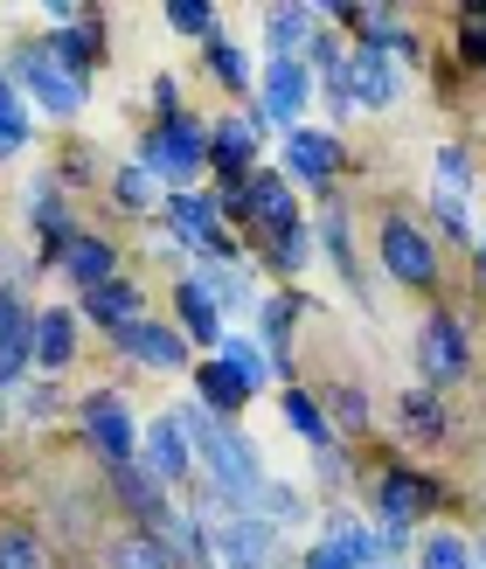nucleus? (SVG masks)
Returning a JSON list of instances; mask_svg holds the SVG:
<instances>
[{
    "label": "nucleus",
    "instance_id": "49",
    "mask_svg": "<svg viewBox=\"0 0 486 569\" xmlns=\"http://www.w3.org/2000/svg\"><path fill=\"white\" fill-rule=\"evenodd\" d=\"M473 264H479V284H486V222H479V243H473Z\"/></svg>",
    "mask_w": 486,
    "mask_h": 569
},
{
    "label": "nucleus",
    "instance_id": "35",
    "mask_svg": "<svg viewBox=\"0 0 486 569\" xmlns=\"http://www.w3.org/2000/svg\"><path fill=\"white\" fill-rule=\"evenodd\" d=\"M320 403H327V423L340 431V445H348V438H368V423H376V410H368V389H361V382H327Z\"/></svg>",
    "mask_w": 486,
    "mask_h": 569
},
{
    "label": "nucleus",
    "instance_id": "47",
    "mask_svg": "<svg viewBox=\"0 0 486 569\" xmlns=\"http://www.w3.org/2000/svg\"><path fill=\"white\" fill-rule=\"evenodd\" d=\"M292 569H361V562L340 549V542H327V535H313V542L299 549V562H292Z\"/></svg>",
    "mask_w": 486,
    "mask_h": 569
},
{
    "label": "nucleus",
    "instance_id": "38",
    "mask_svg": "<svg viewBox=\"0 0 486 569\" xmlns=\"http://www.w3.org/2000/svg\"><path fill=\"white\" fill-rule=\"evenodd\" d=\"M257 515H265L278 535H292V528H306L313 521V507H306V487H292V479H265V493H257Z\"/></svg>",
    "mask_w": 486,
    "mask_h": 569
},
{
    "label": "nucleus",
    "instance_id": "1",
    "mask_svg": "<svg viewBox=\"0 0 486 569\" xmlns=\"http://www.w3.org/2000/svg\"><path fill=\"white\" fill-rule=\"evenodd\" d=\"M8 77H14V91L42 111V119H56V126H70V119H83V104H91V77L83 70H70L63 56L49 49V36H21V42H8Z\"/></svg>",
    "mask_w": 486,
    "mask_h": 569
},
{
    "label": "nucleus",
    "instance_id": "39",
    "mask_svg": "<svg viewBox=\"0 0 486 569\" xmlns=\"http://www.w3.org/2000/svg\"><path fill=\"white\" fill-rule=\"evenodd\" d=\"M313 250H320V237H313V222H299V230H285L278 243L257 250V264H265L271 278H299V271L313 264Z\"/></svg>",
    "mask_w": 486,
    "mask_h": 569
},
{
    "label": "nucleus",
    "instance_id": "15",
    "mask_svg": "<svg viewBox=\"0 0 486 569\" xmlns=\"http://www.w3.org/2000/svg\"><path fill=\"white\" fill-rule=\"evenodd\" d=\"M340 83H348L355 111H396V104H404V91H410L404 63H396V56H383V49H348V70H340Z\"/></svg>",
    "mask_w": 486,
    "mask_h": 569
},
{
    "label": "nucleus",
    "instance_id": "9",
    "mask_svg": "<svg viewBox=\"0 0 486 569\" xmlns=\"http://www.w3.org/2000/svg\"><path fill=\"white\" fill-rule=\"evenodd\" d=\"M278 174L292 181V188H313V194H327L334 202V181L348 174V132H327V126H292L285 132V147H278Z\"/></svg>",
    "mask_w": 486,
    "mask_h": 569
},
{
    "label": "nucleus",
    "instance_id": "48",
    "mask_svg": "<svg viewBox=\"0 0 486 569\" xmlns=\"http://www.w3.org/2000/svg\"><path fill=\"white\" fill-rule=\"evenodd\" d=\"M147 111H153V119H175V111H188V98H181V77H175V70H160V77L147 83Z\"/></svg>",
    "mask_w": 486,
    "mask_h": 569
},
{
    "label": "nucleus",
    "instance_id": "13",
    "mask_svg": "<svg viewBox=\"0 0 486 569\" xmlns=\"http://www.w3.org/2000/svg\"><path fill=\"white\" fill-rule=\"evenodd\" d=\"M265 119L244 104V111H216L209 119V167H216V181H244L257 174V153H265Z\"/></svg>",
    "mask_w": 486,
    "mask_h": 569
},
{
    "label": "nucleus",
    "instance_id": "25",
    "mask_svg": "<svg viewBox=\"0 0 486 569\" xmlns=\"http://www.w3.org/2000/svg\"><path fill=\"white\" fill-rule=\"evenodd\" d=\"M257 36H265L271 63H292V56H306V42L320 36V8H306V0H278V8L257 14Z\"/></svg>",
    "mask_w": 486,
    "mask_h": 569
},
{
    "label": "nucleus",
    "instance_id": "14",
    "mask_svg": "<svg viewBox=\"0 0 486 569\" xmlns=\"http://www.w3.org/2000/svg\"><path fill=\"white\" fill-rule=\"evenodd\" d=\"M139 466H147L160 487H181V479H202V459H195V438L181 431L175 410H153L147 431H139Z\"/></svg>",
    "mask_w": 486,
    "mask_h": 569
},
{
    "label": "nucleus",
    "instance_id": "16",
    "mask_svg": "<svg viewBox=\"0 0 486 569\" xmlns=\"http://www.w3.org/2000/svg\"><path fill=\"white\" fill-rule=\"evenodd\" d=\"M28 222H36V243H42V264H63V250L83 237L77 230V209H70V194L56 174H36L28 181Z\"/></svg>",
    "mask_w": 486,
    "mask_h": 569
},
{
    "label": "nucleus",
    "instance_id": "31",
    "mask_svg": "<svg viewBox=\"0 0 486 569\" xmlns=\"http://www.w3.org/2000/svg\"><path fill=\"white\" fill-rule=\"evenodd\" d=\"M278 417H285V431H292L299 445H313V451L340 445V431L327 423V403H320L313 389H299V382H285V389H278Z\"/></svg>",
    "mask_w": 486,
    "mask_h": 569
},
{
    "label": "nucleus",
    "instance_id": "44",
    "mask_svg": "<svg viewBox=\"0 0 486 569\" xmlns=\"http://www.w3.org/2000/svg\"><path fill=\"white\" fill-rule=\"evenodd\" d=\"M306 70L320 77V83H340V70H348V49H340V28L320 21V36L306 42Z\"/></svg>",
    "mask_w": 486,
    "mask_h": 569
},
{
    "label": "nucleus",
    "instance_id": "29",
    "mask_svg": "<svg viewBox=\"0 0 486 569\" xmlns=\"http://www.w3.org/2000/svg\"><path fill=\"white\" fill-rule=\"evenodd\" d=\"M188 376H195V403H202V410H216L222 423H237V410H250V403H257V396H250V382H244V376H230V368H222L216 355H202V361L188 368Z\"/></svg>",
    "mask_w": 486,
    "mask_h": 569
},
{
    "label": "nucleus",
    "instance_id": "22",
    "mask_svg": "<svg viewBox=\"0 0 486 569\" xmlns=\"http://www.w3.org/2000/svg\"><path fill=\"white\" fill-rule=\"evenodd\" d=\"M320 535H327V542H340V549H348L361 569H396V556H389V535H383L376 521H368V515H355L348 500H334L327 515H320Z\"/></svg>",
    "mask_w": 486,
    "mask_h": 569
},
{
    "label": "nucleus",
    "instance_id": "50",
    "mask_svg": "<svg viewBox=\"0 0 486 569\" xmlns=\"http://www.w3.org/2000/svg\"><path fill=\"white\" fill-rule=\"evenodd\" d=\"M0 284H14V278H8V258H0Z\"/></svg>",
    "mask_w": 486,
    "mask_h": 569
},
{
    "label": "nucleus",
    "instance_id": "12",
    "mask_svg": "<svg viewBox=\"0 0 486 569\" xmlns=\"http://www.w3.org/2000/svg\"><path fill=\"white\" fill-rule=\"evenodd\" d=\"M306 209H299V188L278 174V167H257L250 174V216H244V243H278L285 230H299Z\"/></svg>",
    "mask_w": 486,
    "mask_h": 569
},
{
    "label": "nucleus",
    "instance_id": "43",
    "mask_svg": "<svg viewBox=\"0 0 486 569\" xmlns=\"http://www.w3.org/2000/svg\"><path fill=\"white\" fill-rule=\"evenodd\" d=\"M432 167H438V188H452V194H466V202H473V188H479L473 147H459V139H452V147H438V153H432Z\"/></svg>",
    "mask_w": 486,
    "mask_h": 569
},
{
    "label": "nucleus",
    "instance_id": "19",
    "mask_svg": "<svg viewBox=\"0 0 486 569\" xmlns=\"http://www.w3.org/2000/svg\"><path fill=\"white\" fill-rule=\"evenodd\" d=\"M105 487H111V500H119V515H126L132 528H153V535H160L167 515H175V493H167L139 459H132V466H111V472H105Z\"/></svg>",
    "mask_w": 486,
    "mask_h": 569
},
{
    "label": "nucleus",
    "instance_id": "3",
    "mask_svg": "<svg viewBox=\"0 0 486 569\" xmlns=\"http://www.w3.org/2000/svg\"><path fill=\"white\" fill-rule=\"evenodd\" d=\"M195 521H202L222 569H285V535L265 515H237L209 479H195Z\"/></svg>",
    "mask_w": 486,
    "mask_h": 569
},
{
    "label": "nucleus",
    "instance_id": "21",
    "mask_svg": "<svg viewBox=\"0 0 486 569\" xmlns=\"http://www.w3.org/2000/svg\"><path fill=\"white\" fill-rule=\"evenodd\" d=\"M63 284L83 299V292H98V284H111V278H126V243H111V237H98V230H83L70 250H63Z\"/></svg>",
    "mask_w": 486,
    "mask_h": 569
},
{
    "label": "nucleus",
    "instance_id": "7",
    "mask_svg": "<svg viewBox=\"0 0 486 569\" xmlns=\"http://www.w3.org/2000/svg\"><path fill=\"white\" fill-rule=\"evenodd\" d=\"M410 361H417V382L424 389H452V382H466L473 376V327H466V312H452V306H432L417 320V340H410Z\"/></svg>",
    "mask_w": 486,
    "mask_h": 569
},
{
    "label": "nucleus",
    "instance_id": "10",
    "mask_svg": "<svg viewBox=\"0 0 486 569\" xmlns=\"http://www.w3.org/2000/svg\"><path fill=\"white\" fill-rule=\"evenodd\" d=\"M313 98H320V77L306 70V56H292V63H265V70H257L250 111L265 119V132H292V126H306Z\"/></svg>",
    "mask_w": 486,
    "mask_h": 569
},
{
    "label": "nucleus",
    "instance_id": "33",
    "mask_svg": "<svg viewBox=\"0 0 486 569\" xmlns=\"http://www.w3.org/2000/svg\"><path fill=\"white\" fill-rule=\"evenodd\" d=\"M216 361L230 368V376H244V382H250V396H265V389L278 382V368H271V355H265V348H257V333H237V327H230V333H222V348H216Z\"/></svg>",
    "mask_w": 486,
    "mask_h": 569
},
{
    "label": "nucleus",
    "instance_id": "42",
    "mask_svg": "<svg viewBox=\"0 0 486 569\" xmlns=\"http://www.w3.org/2000/svg\"><path fill=\"white\" fill-rule=\"evenodd\" d=\"M160 21L175 28V36H188V42H216V36H222L209 0H167V8H160Z\"/></svg>",
    "mask_w": 486,
    "mask_h": 569
},
{
    "label": "nucleus",
    "instance_id": "36",
    "mask_svg": "<svg viewBox=\"0 0 486 569\" xmlns=\"http://www.w3.org/2000/svg\"><path fill=\"white\" fill-rule=\"evenodd\" d=\"M417 569H479L466 528H424L417 535Z\"/></svg>",
    "mask_w": 486,
    "mask_h": 569
},
{
    "label": "nucleus",
    "instance_id": "2",
    "mask_svg": "<svg viewBox=\"0 0 486 569\" xmlns=\"http://www.w3.org/2000/svg\"><path fill=\"white\" fill-rule=\"evenodd\" d=\"M445 507H452V479L396 459V451L368 472V521L389 528V535H417L424 521H438Z\"/></svg>",
    "mask_w": 486,
    "mask_h": 569
},
{
    "label": "nucleus",
    "instance_id": "30",
    "mask_svg": "<svg viewBox=\"0 0 486 569\" xmlns=\"http://www.w3.org/2000/svg\"><path fill=\"white\" fill-rule=\"evenodd\" d=\"M98 569H181V562L153 528H111L98 549Z\"/></svg>",
    "mask_w": 486,
    "mask_h": 569
},
{
    "label": "nucleus",
    "instance_id": "17",
    "mask_svg": "<svg viewBox=\"0 0 486 569\" xmlns=\"http://www.w3.org/2000/svg\"><path fill=\"white\" fill-rule=\"evenodd\" d=\"M77 355H83V312L77 306H36V376H49V382H63L70 368H77Z\"/></svg>",
    "mask_w": 486,
    "mask_h": 569
},
{
    "label": "nucleus",
    "instance_id": "46",
    "mask_svg": "<svg viewBox=\"0 0 486 569\" xmlns=\"http://www.w3.org/2000/svg\"><path fill=\"white\" fill-rule=\"evenodd\" d=\"M313 479H320L327 493H348V487H355V451H348V445L313 451Z\"/></svg>",
    "mask_w": 486,
    "mask_h": 569
},
{
    "label": "nucleus",
    "instance_id": "26",
    "mask_svg": "<svg viewBox=\"0 0 486 569\" xmlns=\"http://www.w3.org/2000/svg\"><path fill=\"white\" fill-rule=\"evenodd\" d=\"M188 271L216 292L222 320H244V312L257 320V306H265V284H257V271H265V264H257V258H237V264H188Z\"/></svg>",
    "mask_w": 486,
    "mask_h": 569
},
{
    "label": "nucleus",
    "instance_id": "6",
    "mask_svg": "<svg viewBox=\"0 0 486 569\" xmlns=\"http://www.w3.org/2000/svg\"><path fill=\"white\" fill-rule=\"evenodd\" d=\"M77 431H83V445H91V459L111 472V466L139 459V431H147V417H139V403L119 382H98V389L77 396Z\"/></svg>",
    "mask_w": 486,
    "mask_h": 569
},
{
    "label": "nucleus",
    "instance_id": "4",
    "mask_svg": "<svg viewBox=\"0 0 486 569\" xmlns=\"http://www.w3.org/2000/svg\"><path fill=\"white\" fill-rule=\"evenodd\" d=\"M376 264H383V278L396 284V292H438V278H445V243L424 230L417 216L383 209V222H376Z\"/></svg>",
    "mask_w": 486,
    "mask_h": 569
},
{
    "label": "nucleus",
    "instance_id": "11",
    "mask_svg": "<svg viewBox=\"0 0 486 569\" xmlns=\"http://www.w3.org/2000/svg\"><path fill=\"white\" fill-rule=\"evenodd\" d=\"M111 348H119L132 368H153V376H181V368L202 361V355L188 348V333L175 320H153V312H147V320H132V327H119V333H111Z\"/></svg>",
    "mask_w": 486,
    "mask_h": 569
},
{
    "label": "nucleus",
    "instance_id": "32",
    "mask_svg": "<svg viewBox=\"0 0 486 569\" xmlns=\"http://www.w3.org/2000/svg\"><path fill=\"white\" fill-rule=\"evenodd\" d=\"M202 70H209V83H216L222 98H237V104H250V98H257V70H250L244 42H230V36L202 42Z\"/></svg>",
    "mask_w": 486,
    "mask_h": 569
},
{
    "label": "nucleus",
    "instance_id": "41",
    "mask_svg": "<svg viewBox=\"0 0 486 569\" xmlns=\"http://www.w3.org/2000/svg\"><path fill=\"white\" fill-rule=\"evenodd\" d=\"M0 569H49V549H42V535L28 521L0 528Z\"/></svg>",
    "mask_w": 486,
    "mask_h": 569
},
{
    "label": "nucleus",
    "instance_id": "27",
    "mask_svg": "<svg viewBox=\"0 0 486 569\" xmlns=\"http://www.w3.org/2000/svg\"><path fill=\"white\" fill-rule=\"evenodd\" d=\"M77 312H83L91 327L119 333V327H132V320H147V284H139V278L126 271V278L98 284V292H83V299H77Z\"/></svg>",
    "mask_w": 486,
    "mask_h": 569
},
{
    "label": "nucleus",
    "instance_id": "5",
    "mask_svg": "<svg viewBox=\"0 0 486 569\" xmlns=\"http://www.w3.org/2000/svg\"><path fill=\"white\" fill-rule=\"evenodd\" d=\"M139 160L167 181V194H181L209 174V119L202 111H175V119H147L139 132Z\"/></svg>",
    "mask_w": 486,
    "mask_h": 569
},
{
    "label": "nucleus",
    "instance_id": "37",
    "mask_svg": "<svg viewBox=\"0 0 486 569\" xmlns=\"http://www.w3.org/2000/svg\"><path fill=\"white\" fill-rule=\"evenodd\" d=\"M432 237H438V243H459V250L479 243V222H473V202H466V194L432 188Z\"/></svg>",
    "mask_w": 486,
    "mask_h": 569
},
{
    "label": "nucleus",
    "instance_id": "40",
    "mask_svg": "<svg viewBox=\"0 0 486 569\" xmlns=\"http://www.w3.org/2000/svg\"><path fill=\"white\" fill-rule=\"evenodd\" d=\"M452 49H459L466 63L486 77V0H473V8H452Z\"/></svg>",
    "mask_w": 486,
    "mask_h": 569
},
{
    "label": "nucleus",
    "instance_id": "45",
    "mask_svg": "<svg viewBox=\"0 0 486 569\" xmlns=\"http://www.w3.org/2000/svg\"><path fill=\"white\" fill-rule=\"evenodd\" d=\"M14 403H21L28 423H49V417H63V410H70V403H63V382H49V376H36V382L14 396Z\"/></svg>",
    "mask_w": 486,
    "mask_h": 569
},
{
    "label": "nucleus",
    "instance_id": "20",
    "mask_svg": "<svg viewBox=\"0 0 486 569\" xmlns=\"http://www.w3.org/2000/svg\"><path fill=\"white\" fill-rule=\"evenodd\" d=\"M175 327L188 333V348H202V355H216L222 348V333H230V320H222V306H216V292L195 271H175Z\"/></svg>",
    "mask_w": 486,
    "mask_h": 569
},
{
    "label": "nucleus",
    "instance_id": "24",
    "mask_svg": "<svg viewBox=\"0 0 486 569\" xmlns=\"http://www.w3.org/2000/svg\"><path fill=\"white\" fill-rule=\"evenodd\" d=\"M313 237H320V258L340 271V284H348V299L368 306V278L355 264V222H348V202H327L320 216H313Z\"/></svg>",
    "mask_w": 486,
    "mask_h": 569
},
{
    "label": "nucleus",
    "instance_id": "8",
    "mask_svg": "<svg viewBox=\"0 0 486 569\" xmlns=\"http://www.w3.org/2000/svg\"><path fill=\"white\" fill-rule=\"evenodd\" d=\"M320 21L340 28V36H355V49H383V56H396L404 70L424 56V36L410 28L404 8H389V0H327Z\"/></svg>",
    "mask_w": 486,
    "mask_h": 569
},
{
    "label": "nucleus",
    "instance_id": "28",
    "mask_svg": "<svg viewBox=\"0 0 486 569\" xmlns=\"http://www.w3.org/2000/svg\"><path fill=\"white\" fill-rule=\"evenodd\" d=\"M105 194H111V209H119V216H160V202H167V181H160L153 167L132 153V160H119V167H111Z\"/></svg>",
    "mask_w": 486,
    "mask_h": 569
},
{
    "label": "nucleus",
    "instance_id": "23",
    "mask_svg": "<svg viewBox=\"0 0 486 569\" xmlns=\"http://www.w3.org/2000/svg\"><path fill=\"white\" fill-rule=\"evenodd\" d=\"M396 438H410L417 451L452 445V410H445V396L424 389V382H410L404 396H396Z\"/></svg>",
    "mask_w": 486,
    "mask_h": 569
},
{
    "label": "nucleus",
    "instance_id": "18",
    "mask_svg": "<svg viewBox=\"0 0 486 569\" xmlns=\"http://www.w3.org/2000/svg\"><path fill=\"white\" fill-rule=\"evenodd\" d=\"M313 312V299L299 292H265V306H257V348L271 355V368H278V389L292 382V333H299V320Z\"/></svg>",
    "mask_w": 486,
    "mask_h": 569
},
{
    "label": "nucleus",
    "instance_id": "34",
    "mask_svg": "<svg viewBox=\"0 0 486 569\" xmlns=\"http://www.w3.org/2000/svg\"><path fill=\"white\" fill-rule=\"evenodd\" d=\"M28 139H36V104H28V98L14 91L8 63H0V160L28 153Z\"/></svg>",
    "mask_w": 486,
    "mask_h": 569
}]
</instances>
